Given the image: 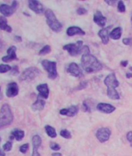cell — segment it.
<instances>
[{
	"instance_id": "83f0119b",
	"label": "cell",
	"mask_w": 132,
	"mask_h": 156,
	"mask_svg": "<svg viewBox=\"0 0 132 156\" xmlns=\"http://www.w3.org/2000/svg\"><path fill=\"white\" fill-rule=\"evenodd\" d=\"M60 135L62 136V137H64L65 139H71L72 138V134L70 131H68V130H62L60 132Z\"/></svg>"
},
{
	"instance_id": "2e32d148",
	"label": "cell",
	"mask_w": 132,
	"mask_h": 156,
	"mask_svg": "<svg viewBox=\"0 0 132 156\" xmlns=\"http://www.w3.org/2000/svg\"><path fill=\"white\" fill-rule=\"evenodd\" d=\"M111 26H109L107 27H103L100 31L98 32V35L101 38V41L103 42V45H107L110 41V33H109V30L110 29Z\"/></svg>"
},
{
	"instance_id": "44dd1931",
	"label": "cell",
	"mask_w": 132,
	"mask_h": 156,
	"mask_svg": "<svg viewBox=\"0 0 132 156\" xmlns=\"http://www.w3.org/2000/svg\"><path fill=\"white\" fill-rule=\"evenodd\" d=\"M41 143H42V140L41 137L39 135L36 134L33 136L32 137V144H33V152L32 153H35V152H38V148L41 147Z\"/></svg>"
},
{
	"instance_id": "74e56055",
	"label": "cell",
	"mask_w": 132,
	"mask_h": 156,
	"mask_svg": "<svg viewBox=\"0 0 132 156\" xmlns=\"http://www.w3.org/2000/svg\"><path fill=\"white\" fill-rule=\"evenodd\" d=\"M132 39L130 38H124L123 39V43H124V45H129L131 44V42Z\"/></svg>"
},
{
	"instance_id": "484cf974",
	"label": "cell",
	"mask_w": 132,
	"mask_h": 156,
	"mask_svg": "<svg viewBox=\"0 0 132 156\" xmlns=\"http://www.w3.org/2000/svg\"><path fill=\"white\" fill-rule=\"evenodd\" d=\"M45 129V131H46L47 134L48 135L50 136V138H55L57 136V133L56 130H55V129L54 127H50L49 125H46L44 127Z\"/></svg>"
},
{
	"instance_id": "9c48e42d",
	"label": "cell",
	"mask_w": 132,
	"mask_h": 156,
	"mask_svg": "<svg viewBox=\"0 0 132 156\" xmlns=\"http://www.w3.org/2000/svg\"><path fill=\"white\" fill-rule=\"evenodd\" d=\"M104 84L107 88H115L116 89L119 86V81L116 79V74L114 73H111L107 76L104 80Z\"/></svg>"
},
{
	"instance_id": "277c9868",
	"label": "cell",
	"mask_w": 132,
	"mask_h": 156,
	"mask_svg": "<svg viewBox=\"0 0 132 156\" xmlns=\"http://www.w3.org/2000/svg\"><path fill=\"white\" fill-rule=\"evenodd\" d=\"M40 74H41V70L37 69V67L31 66V67L26 69L22 73L21 75L19 76V80L20 81L30 82L31 80H34L35 78L37 77V76H39Z\"/></svg>"
},
{
	"instance_id": "c3c4849f",
	"label": "cell",
	"mask_w": 132,
	"mask_h": 156,
	"mask_svg": "<svg viewBox=\"0 0 132 156\" xmlns=\"http://www.w3.org/2000/svg\"><path fill=\"white\" fill-rule=\"evenodd\" d=\"M131 23L132 24V15H131Z\"/></svg>"
},
{
	"instance_id": "1f68e13d",
	"label": "cell",
	"mask_w": 132,
	"mask_h": 156,
	"mask_svg": "<svg viewBox=\"0 0 132 156\" xmlns=\"http://www.w3.org/2000/svg\"><path fill=\"white\" fill-rule=\"evenodd\" d=\"M12 148H13V143L12 141H7L6 144L3 145V150L5 152H10V151L12 150Z\"/></svg>"
},
{
	"instance_id": "cb8c5ba5",
	"label": "cell",
	"mask_w": 132,
	"mask_h": 156,
	"mask_svg": "<svg viewBox=\"0 0 132 156\" xmlns=\"http://www.w3.org/2000/svg\"><path fill=\"white\" fill-rule=\"evenodd\" d=\"M121 35H122V28L117 27L113 29V31L110 33V38L113 40H118L120 38Z\"/></svg>"
},
{
	"instance_id": "d6986e66",
	"label": "cell",
	"mask_w": 132,
	"mask_h": 156,
	"mask_svg": "<svg viewBox=\"0 0 132 156\" xmlns=\"http://www.w3.org/2000/svg\"><path fill=\"white\" fill-rule=\"evenodd\" d=\"M67 35L68 36H74V35H85V32L83 31V30L80 28L79 27H76V26H72V27H69L67 29Z\"/></svg>"
},
{
	"instance_id": "bcb514c9",
	"label": "cell",
	"mask_w": 132,
	"mask_h": 156,
	"mask_svg": "<svg viewBox=\"0 0 132 156\" xmlns=\"http://www.w3.org/2000/svg\"><path fill=\"white\" fill-rule=\"evenodd\" d=\"M51 155L52 156H62V154H61V153H58V152H54V153H53Z\"/></svg>"
},
{
	"instance_id": "8992f818",
	"label": "cell",
	"mask_w": 132,
	"mask_h": 156,
	"mask_svg": "<svg viewBox=\"0 0 132 156\" xmlns=\"http://www.w3.org/2000/svg\"><path fill=\"white\" fill-rule=\"evenodd\" d=\"M43 68L46 70L48 74V78L54 80L58 76V72H57V63L54 61H49L44 59L41 62Z\"/></svg>"
},
{
	"instance_id": "ac0fdd59",
	"label": "cell",
	"mask_w": 132,
	"mask_h": 156,
	"mask_svg": "<svg viewBox=\"0 0 132 156\" xmlns=\"http://www.w3.org/2000/svg\"><path fill=\"white\" fill-rule=\"evenodd\" d=\"M37 92H39V97L44 99H47L49 97V88L47 84H39L37 87Z\"/></svg>"
},
{
	"instance_id": "b9f144b4",
	"label": "cell",
	"mask_w": 132,
	"mask_h": 156,
	"mask_svg": "<svg viewBox=\"0 0 132 156\" xmlns=\"http://www.w3.org/2000/svg\"><path fill=\"white\" fill-rule=\"evenodd\" d=\"M128 64V60H123L120 62V66H123V67H126Z\"/></svg>"
},
{
	"instance_id": "ffe728a7",
	"label": "cell",
	"mask_w": 132,
	"mask_h": 156,
	"mask_svg": "<svg viewBox=\"0 0 132 156\" xmlns=\"http://www.w3.org/2000/svg\"><path fill=\"white\" fill-rule=\"evenodd\" d=\"M25 136V133L24 131L21 130H19V129H15L13 130L12 131L11 135L10 136V140H13V139H16L17 141H20L23 139Z\"/></svg>"
},
{
	"instance_id": "7c38bea8",
	"label": "cell",
	"mask_w": 132,
	"mask_h": 156,
	"mask_svg": "<svg viewBox=\"0 0 132 156\" xmlns=\"http://www.w3.org/2000/svg\"><path fill=\"white\" fill-rule=\"evenodd\" d=\"M19 94V86L16 82H11L7 84L6 94L8 98L16 97Z\"/></svg>"
},
{
	"instance_id": "f546056e",
	"label": "cell",
	"mask_w": 132,
	"mask_h": 156,
	"mask_svg": "<svg viewBox=\"0 0 132 156\" xmlns=\"http://www.w3.org/2000/svg\"><path fill=\"white\" fill-rule=\"evenodd\" d=\"M19 74V70L18 66H16L15 65V66H12L11 70L10 71V75H11V76H17Z\"/></svg>"
},
{
	"instance_id": "ba28073f",
	"label": "cell",
	"mask_w": 132,
	"mask_h": 156,
	"mask_svg": "<svg viewBox=\"0 0 132 156\" xmlns=\"http://www.w3.org/2000/svg\"><path fill=\"white\" fill-rule=\"evenodd\" d=\"M111 135V130L110 129H109L108 127H102L97 130L96 133V136L98 139L99 142L104 143L110 139Z\"/></svg>"
},
{
	"instance_id": "4316f807",
	"label": "cell",
	"mask_w": 132,
	"mask_h": 156,
	"mask_svg": "<svg viewBox=\"0 0 132 156\" xmlns=\"http://www.w3.org/2000/svg\"><path fill=\"white\" fill-rule=\"evenodd\" d=\"M50 51H51V49H50V45H45L42 48V49L40 50L39 52V55L40 56H44V55L48 54V53L50 52Z\"/></svg>"
},
{
	"instance_id": "5bb4252c",
	"label": "cell",
	"mask_w": 132,
	"mask_h": 156,
	"mask_svg": "<svg viewBox=\"0 0 132 156\" xmlns=\"http://www.w3.org/2000/svg\"><path fill=\"white\" fill-rule=\"evenodd\" d=\"M96 109L98 111L106 114H110L116 110V108L113 105L108 103H99L96 105Z\"/></svg>"
},
{
	"instance_id": "4dcf8cb0",
	"label": "cell",
	"mask_w": 132,
	"mask_h": 156,
	"mask_svg": "<svg viewBox=\"0 0 132 156\" xmlns=\"http://www.w3.org/2000/svg\"><path fill=\"white\" fill-rule=\"evenodd\" d=\"M117 10L120 13H124L126 11V7H125V5L124 4L123 1H119L118 5H117Z\"/></svg>"
},
{
	"instance_id": "8d00e7d4",
	"label": "cell",
	"mask_w": 132,
	"mask_h": 156,
	"mask_svg": "<svg viewBox=\"0 0 132 156\" xmlns=\"http://www.w3.org/2000/svg\"><path fill=\"white\" fill-rule=\"evenodd\" d=\"M82 105H83L84 111L88 112H91V110H90V108H89V105H88V104H86V101H83V104H82Z\"/></svg>"
},
{
	"instance_id": "7dc6e473",
	"label": "cell",
	"mask_w": 132,
	"mask_h": 156,
	"mask_svg": "<svg viewBox=\"0 0 132 156\" xmlns=\"http://www.w3.org/2000/svg\"><path fill=\"white\" fill-rule=\"evenodd\" d=\"M2 91H1V87H0V100L2 98Z\"/></svg>"
},
{
	"instance_id": "8fae6325",
	"label": "cell",
	"mask_w": 132,
	"mask_h": 156,
	"mask_svg": "<svg viewBox=\"0 0 132 156\" xmlns=\"http://www.w3.org/2000/svg\"><path fill=\"white\" fill-rule=\"evenodd\" d=\"M28 6L32 11H33L35 14H42L44 12V8L42 3L37 1V0H30L28 2Z\"/></svg>"
},
{
	"instance_id": "ab89813d",
	"label": "cell",
	"mask_w": 132,
	"mask_h": 156,
	"mask_svg": "<svg viewBox=\"0 0 132 156\" xmlns=\"http://www.w3.org/2000/svg\"><path fill=\"white\" fill-rule=\"evenodd\" d=\"M105 2H106V3L110 5V6H113V5H114V4L116 3V0H113V1H112V0H106Z\"/></svg>"
},
{
	"instance_id": "e0dca14e",
	"label": "cell",
	"mask_w": 132,
	"mask_h": 156,
	"mask_svg": "<svg viewBox=\"0 0 132 156\" xmlns=\"http://www.w3.org/2000/svg\"><path fill=\"white\" fill-rule=\"evenodd\" d=\"M93 21L95 22L97 25L99 26V27H103L106 25L107 18L105 17L100 11L97 10L95 14H94V15H93Z\"/></svg>"
},
{
	"instance_id": "6da1fadb",
	"label": "cell",
	"mask_w": 132,
	"mask_h": 156,
	"mask_svg": "<svg viewBox=\"0 0 132 156\" xmlns=\"http://www.w3.org/2000/svg\"><path fill=\"white\" fill-rule=\"evenodd\" d=\"M82 69L88 74H93L100 71L103 69V65L94 56L90 53L83 54L81 58Z\"/></svg>"
},
{
	"instance_id": "60d3db41",
	"label": "cell",
	"mask_w": 132,
	"mask_h": 156,
	"mask_svg": "<svg viewBox=\"0 0 132 156\" xmlns=\"http://www.w3.org/2000/svg\"><path fill=\"white\" fill-rule=\"evenodd\" d=\"M4 49H5V44H4L3 41L0 39V52H2Z\"/></svg>"
},
{
	"instance_id": "4fadbf2b",
	"label": "cell",
	"mask_w": 132,
	"mask_h": 156,
	"mask_svg": "<svg viewBox=\"0 0 132 156\" xmlns=\"http://www.w3.org/2000/svg\"><path fill=\"white\" fill-rule=\"evenodd\" d=\"M17 59V56H16V47L10 46L7 49V55L6 56H3L2 58V60L4 62H9L13 60Z\"/></svg>"
},
{
	"instance_id": "f1b7e54d",
	"label": "cell",
	"mask_w": 132,
	"mask_h": 156,
	"mask_svg": "<svg viewBox=\"0 0 132 156\" xmlns=\"http://www.w3.org/2000/svg\"><path fill=\"white\" fill-rule=\"evenodd\" d=\"M11 66L7 64H1L0 65V74H4V73L10 72L11 70Z\"/></svg>"
},
{
	"instance_id": "30bf717a",
	"label": "cell",
	"mask_w": 132,
	"mask_h": 156,
	"mask_svg": "<svg viewBox=\"0 0 132 156\" xmlns=\"http://www.w3.org/2000/svg\"><path fill=\"white\" fill-rule=\"evenodd\" d=\"M67 72L75 77H81L82 76H83L82 71L79 66V65L76 62H71L68 65V68H67Z\"/></svg>"
},
{
	"instance_id": "f6af8a7d",
	"label": "cell",
	"mask_w": 132,
	"mask_h": 156,
	"mask_svg": "<svg viewBox=\"0 0 132 156\" xmlns=\"http://www.w3.org/2000/svg\"><path fill=\"white\" fill-rule=\"evenodd\" d=\"M1 140H2V139H1V137H0V144H1ZM0 156H6L5 152H4L3 151H2L1 148H0Z\"/></svg>"
},
{
	"instance_id": "d6a6232c",
	"label": "cell",
	"mask_w": 132,
	"mask_h": 156,
	"mask_svg": "<svg viewBox=\"0 0 132 156\" xmlns=\"http://www.w3.org/2000/svg\"><path fill=\"white\" fill-rule=\"evenodd\" d=\"M28 149H29V144H27H27H23V145H21V146L19 147V152H21V153H23V154L27 153Z\"/></svg>"
},
{
	"instance_id": "5b68a950",
	"label": "cell",
	"mask_w": 132,
	"mask_h": 156,
	"mask_svg": "<svg viewBox=\"0 0 132 156\" xmlns=\"http://www.w3.org/2000/svg\"><path fill=\"white\" fill-rule=\"evenodd\" d=\"M63 49L68 51V52L72 56H76L81 53L83 54V41H78L76 43H71V44L65 45L63 46Z\"/></svg>"
},
{
	"instance_id": "836d02e7",
	"label": "cell",
	"mask_w": 132,
	"mask_h": 156,
	"mask_svg": "<svg viewBox=\"0 0 132 156\" xmlns=\"http://www.w3.org/2000/svg\"><path fill=\"white\" fill-rule=\"evenodd\" d=\"M88 85V82L87 81H82L79 84V85L78 86L77 88H76V90L77 91H79V90H82V89H85Z\"/></svg>"
},
{
	"instance_id": "603a6c76",
	"label": "cell",
	"mask_w": 132,
	"mask_h": 156,
	"mask_svg": "<svg viewBox=\"0 0 132 156\" xmlns=\"http://www.w3.org/2000/svg\"><path fill=\"white\" fill-rule=\"evenodd\" d=\"M0 29L2 31H6L8 33H10L13 31L12 27L10 25H8L6 18L3 16H0Z\"/></svg>"
},
{
	"instance_id": "f35d334b",
	"label": "cell",
	"mask_w": 132,
	"mask_h": 156,
	"mask_svg": "<svg viewBox=\"0 0 132 156\" xmlns=\"http://www.w3.org/2000/svg\"><path fill=\"white\" fill-rule=\"evenodd\" d=\"M127 140L129 142H132V131H130V132L128 133V134H127Z\"/></svg>"
},
{
	"instance_id": "681fc988",
	"label": "cell",
	"mask_w": 132,
	"mask_h": 156,
	"mask_svg": "<svg viewBox=\"0 0 132 156\" xmlns=\"http://www.w3.org/2000/svg\"><path fill=\"white\" fill-rule=\"evenodd\" d=\"M131 147H132V142H131Z\"/></svg>"
},
{
	"instance_id": "d590c367",
	"label": "cell",
	"mask_w": 132,
	"mask_h": 156,
	"mask_svg": "<svg viewBox=\"0 0 132 156\" xmlns=\"http://www.w3.org/2000/svg\"><path fill=\"white\" fill-rule=\"evenodd\" d=\"M76 12H77L78 15H85V14L87 13V10L85 9L84 7H79L78 8V10Z\"/></svg>"
},
{
	"instance_id": "ee69618b",
	"label": "cell",
	"mask_w": 132,
	"mask_h": 156,
	"mask_svg": "<svg viewBox=\"0 0 132 156\" xmlns=\"http://www.w3.org/2000/svg\"><path fill=\"white\" fill-rule=\"evenodd\" d=\"M130 70L132 71V67H130ZM126 77L128 78V79L132 78V73H128V74H126Z\"/></svg>"
},
{
	"instance_id": "7402d4cb",
	"label": "cell",
	"mask_w": 132,
	"mask_h": 156,
	"mask_svg": "<svg viewBox=\"0 0 132 156\" xmlns=\"http://www.w3.org/2000/svg\"><path fill=\"white\" fill-rule=\"evenodd\" d=\"M45 104H46L45 103V101H44L43 99H41V98H37V101L31 105V108H32V110L34 112L42 111L44 108Z\"/></svg>"
},
{
	"instance_id": "7a4b0ae2",
	"label": "cell",
	"mask_w": 132,
	"mask_h": 156,
	"mask_svg": "<svg viewBox=\"0 0 132 156\" xmlns=\"http://www.w3.org/2000/svg\"><path fill=\"white\" fill-rule=\"evenodd\" d=\"M13 121V114L8 104H3L0 109V129L7 127Z\"/></svg>"
},
{
	"instance_id": "7bdbcfd3",
	"label": "cell",
	"mask_w": 132,
	"mask_h": 156,
	"mask_svg": "<svg viewBox=\"0 0 132 156\" xmlns=\"http://www.w3.org/2000/svg\"><path fill=\"white\" fill-rule=\"evenodd\" d=\"M14 41H16V42H21L22 41V38L20 37V36H15L14 37Z\"/></svg>"
},
{
	"instance_id": "52a82bcc",
	"label": "cell",
	"mask_w": 132,
	"mask_h": 156,
	"mask_svg": "<svg viewBox=\"0 0 132 156\" xmlns=\"http://www.w3.org/2000/svg\"><path fill=\"white\" fill-rule=\"evenodd\" d=\"M19 2L17 1H13L12 2L11 6L7 4H2L0 5V13L3 15V16H10L14 14V12L18 9Z\"/></svg>"
},
{
	"instance_id": "d4e9b609",
	"label": "cell",
	"mask_w": 132,
	"mask_h": 156,
	"mask_svg": "<svg viewBox=\"0 0 132 156\" xmlns=\"http://www.w3.org/2000/svg\"><path fill=\"white\" fill-rule=\"evenodd\" d=\"M107 96L112 100L120 99V94L115 88H107Z\"/></svg>"
},
{
	"instance_id": "9a60e30c",
	"label": "cell",
	"mask_w": 132,
	"mask_h": 156,
	"mask_svg": "<svg viewBox=\"0 0 132 156\" xmlns=\"http://www.w3.org/2000/svg\"><path fill=\"white\" fill-rule=\"evenodd\" d=\"M79 112V107L77 105H71L68 109H62L60 110V114L66 116L73 117Z\"/></svg>"
},
{
	"instance_id": "e575fe53",
	"label": "cell",
	"mask_w": 132,
	"mask_h": 156,
	"mask_svg": "<svg viewBox=\"0 0 132 156\" xmlns=\"http://www.w3.org/2000/svg\"><path fill=\"white\" fill-rule=\"evenodd\" d=\"M50 149H52L53 151H59L60 150V145L57 143H54V142H51L50 144Z\"/></svg>"
},
{
	"instance_id": "3957f363",
	"label": "cell",
	"mask_w": 132,
	"mask_h": 156,
	"mask_svg": "<svg viewBox=\"0 0 132 156\" xmlns=\"http://www.w3.org/2000/svg\"><path fill=\"white\" fill-rule=\"evenodd\" d=\"M45 17H46V21L47 25L49 26L50 29L52 30L54 32H60L62 29V24L58 21V20L57 19V17L54 15V12L52 11L50 9H47V10L45 11Z\"/></svg>"
}]
</instances>
